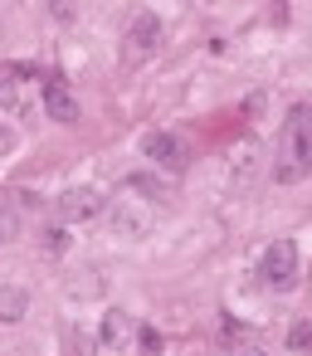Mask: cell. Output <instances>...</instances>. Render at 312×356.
<instances>
[{
  "mask_svg": "<svg viewBox=\"0 0 312 356\" xmlns=\"http://www.w3.org/2000/svg\"><path fill=\"white\" fill-rule=\"evenodd\" d=\"M15 142H20V132H15L10 122H0V156H10V152H15Z\"/></svg>",
  "mask_w": 312,
  "mask_h": 356,
  "instance_id": "cell-17",
  "label": "cell"
},
{
  "mask_svg": "<svg viewBox=\"0 0 312 356\" xmlns=\"http://www.w3.org/2000/svg\"><path fill=\"white\" fill-rule=\"evenodd\" d=\"M54 210H59L64 225H88V220L103 215V195H98L93 186H69V191L54 200Z\"/></svg>",
  "mask_w": 312,
  "mask_h": 356,
  "instance_id": "cell-4",
  "label": "cell"
},
{
  "mask_svg": "<svg viewBox=\"0 0 312 356\" xmlns=\"http://www.w3.org/2000/svg\"><path fill=\"white\" fill-rule=\"evenodd\" d=\"M258 283H263L268 293L297 288V249H293V239H273V244L263 249V259H258Z\"/></svg>",
  "mask_w": 312,
  "mask_h": 356,
  "instance_id": "cell-2",
  "label": "cell"
},
{
  "mask_svg": "<svg viewBox=\"0 0 312 356\" xmlns=\"http://www.w3.org/2000/svg\"><path fill=\"white\" fill-rule=\"evenodd\" d=\"M122 44H127V59H132V64L151 59V54L161 49V20H156V15H137V20L127 25Z\"/></svg>",
  "mask_w": 312,
  "mask_h": 356,
  "instance_id": "cell-6",
  "label": "cell"
},
{
  "mask_svg": "<svg viewBox=\"0 0 312 356\" xmlns=\"http://www.w3.org/2000/svg\"><path fill=\"white\" fill-rule=\"evenodd\" d=\"M122 186H127V191H147L151 200H166V186H161L156 176H142V171H137V176H127Z\"/></svg>",
  "mask_w": 312,
  "mask_h": 356,
  "instance_id": "cell-15",
  "label": "cell"
},
{
  "mask_svg": "<svg viewBox=\"0 0 312 356\" xmlns=\"http://www.w3.org/2000/svg\"><path fill=\"white\" fill-rule=\"evenodd\" d=\"M307 341H312V327L297 322V327H293V346H307Z\"/></svg>",
  "mask_w": 312,
  "mask_h": 356,
  "instance_id": "cell-19",
  "label": "cell"
},
{
  "mask_svg": "<svg viewBox=\"0 0 312 356\" xmlns=\"http://www.w3.org/2000/svg\"><path fill=\"white\" fill-rule=\"evenodd\" d=\"M25 312H30V288H20V283H0V322H25Z\"/></svg>",
  "mask_w": 312,
  "mask_h": 356,
  "instance_id": "cell-8",
  "label": "cell"
},
{
  "mask_svg": "<svg viewBox=\"0 0 312 356\" xmlns=\"http://www.w3.org/2000/svg\"><path fill=\"white\" fill-rule=\"evenodd\" d=\"M127 337H132V312H122V307H108V312H103V327H98V341L117 351Z\"/></svg>",
  "mask_w": 312,
  "mask_h": 356,
  "instance_id": "cell-9",
  "label": "cell"
},
{
  "mask_svg": "<svg viewBox=\"0 0 312 356\" xmlns=\"http://www.w3.org/2000/svg\"><path fill=\"white\" fill-rule=\"evenodd\" d=\"M20 239V210L15 205H0V244Z\"/></svg>",
  "mask_w": 312,
  "mask_h": 356,
  "instance_id": "cell-14",
  "label": "cell"
},
{
  "mask_svg": "<svg viewBox=\"0 0 312 356\" xmlns=\"http://www.w3.org/2000/svg\"><path fill=\"white\" fill-rule=\"evenodd\" d=\"M273 176L283 186L312 176V103H293L288 118H283V142H278V161H273Z\"/></svg>",
  "mask_w": 312,
  "mask_h": 356,
  "instance_id": "cell-1",
  "label": "cell"
},
{
  "mask_svg": "<svg viewBox=\"0 0 312 356\" xmlns=\"http://www.w3.org/2000/svg\"><path fill=\"white\" fill-rule=\"evenodd\" d=\"M40 103H44V118H49V122H59V127H74V122L83 118L79 98H74L59 79H44V83H40Z\"/></svg>",
  "mask_w": 312,
  "mask_h": 356,
  "instance_id": "cell-5",
  "label": "cell"
},
{
  "mask_svg": "<svg viewBox=\"0 0 312 356\" xmlns=\"http://www.w3.org/2000/svg\"><path fill=\"white\" fill-rule=\"evenodd\" d=\"M40 249H44V254H64V249H69V229H64V225L40 229Z\"/></svg>",
  "mask_w": 312,
  "mask_h": 356,
  "instance_id": "cell-13",
  "label": "cell"
},
{
  "mask_svg": "<svg viewBox=\"0 0 312 356\" xmlns=\"http://www.w3.org/2000/svg\"><path fill=\"white\" fill-rule=\"evenodd\" d=\"M54 20H74V0H44Z\"/></svg>",
  "mask_w": 312,
  "mask_h": 356,
  "instance_id": "cell-18",
  "label": "cell"
},
{
  "mask_svg": "<svg viewBox=\"0 0 312 356\" xmlns=\"http://www.w3.org/2000/svg\"><path fill=\"white\" fill-rule=\"evenodd\" d=\"M142 156H147L156 171H171V176L190 166V147H186L176 132H147V137H142Z\"/></svg>",
  "mask_w": 312,
  "mask_h": 356,
  "instance_id": "cell-3",
  "label": "cell"
},
{
  "mask_svg": "<svg viewBox=\"0 0 312 356\" xmlns=\"http://www.w3.org/2000/svg\"><path fill=\"white\" fill-rule=\"evenodd\" d=\"M98 293H103V278H98L93 268H88V273H79V278L69 283V298H74V302H79V298L88 302V298H98Z\"/></svg>",
  "mask_w": 312,
  "mask_h": 356,
  "instance_id": "cell-11",
  "label": "cell"
},
{
  "mask_svg": "<svg viewBox=\"0 0 312 356\" xmlns=\"http://www.w3.org/2000/svg\"><path fill=\"white\" fill-rule=\"evenodd\" d=\"M249 356H268V351H249Z\"/></svg>",
  "mask_w": 312,
  "mask_h": 356,
  "instance_id": "cell-20",
  "label": "cell"
},
{
  "mask_svg": "<svg viewBox=\"0 0 312 356\" xmlns=\"http://www.w3.org/2000/svg\"><path fill=\"white\" fill-rule=\"evenodd\" d=\"M113 234H117V239H132V244H137V239H147V234H151V220H147L142 210H132V205L122 200V205L113 210Z\"/></svg>",
  "mask_w": 312,
  "mask_h": 356,
  "instance_id": "cell-7",
  "label": "cell"
},
{
  "mask_svg": "<svg viewBox=\"0 0 312 356\" xmlns=\"http://www.w3.org/2000/svg\"><path fill=\"white\" fill-rule=\"evenodd\" d=\"M25 74H30V69H20V64H0V118L20 103V79H25Z\"/></svg>",
  "mask_w": 312,
  "mask_h": 356,
  "instance_id": "cell-10",
  "label": "cell"
},
{
  "mask_svg": "<svg viewBox=\"0 0 312 356\" xmlns=\"http://www.w3.org/2000/svg\"><path fill=\"white\" fill-rule=\"evenodd\" d=\"M137 356H166V341L156 327H137Z\"/></svg>",
  "mask_w": 312,
  "mask_h": 356,
  "instance_id": "cell-12",
  "label": "cell"
},
{
  "mask_svg": "<svg viewBox=\"0 0 312 356\" xmlns=\"http://www.w3.org/2000/svg\"><path fill=\"white\" fill-rule=\"evenodd\" d=\"M254 156H258V147H254V142H244V147L234 152V176H249V171H254Z\"/></svg>",
  "mask_w": 312,
  "mask_h": 356,
  "instance_id": "cell-16",
  "label": "cell"
}]
</instances>
